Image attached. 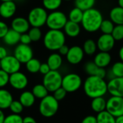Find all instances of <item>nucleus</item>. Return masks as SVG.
I'll return each mask as SVG.
<instances>
[{
  "label": "nucleus",
  "mask_w": 123,
  "mask_h": 123,
  "mask_svg": "<svg viewBox=\"0 0 123 123\" xmlns=\"http://www.w3.org/2000/svg\"><path fill=\"white\" fill-rule=\"evenodd\" d=\"M3 123H23V118L18 114H11L5 117Z\"/></svg>",
  "instance_id": "38"
},
{
  "label": "nucleus",
  "mask_w": 123,
  "mask_h": 123,
  "mask_svg": "<svg viewBox=\"0 0 123 123\" xmlns=\"http://www.w3.org/2000/svg\"><path fill=\"white\" fill-rule=\"evenodd\" d=\"M19 101L24 107H31L34 104L36 97L34 96L32 92L25 91L20 94Z\"/></svg>",
  "instance_id": "25"
},
{
  "label": "nucleus",
  "mask_w": 123,
  "mask_h": 123,
  "mask_svg": "<svg viewBox=\"0 0 123 123\" xmlns=\"http://www.w3.org/2000/svg\"><path fill=\"white\" fill-rule=\"evenodd\" d=\"M69 47L67 46V45H65V44H63L62 46L57 51H59V54H60V55H65V56H66V54H68V51H69Z\"/></svg>",
  "instance_id": "46"
},
{
  "label": "nucleus",
  "mask_w": 123,
  "mask_h": 123,
  "mask_svg": "<svg viewBox=\"0 0 123 123\" xmlns=\"http://www.w3.org/2000/svg\"><path fill=\"white\" fill-rule=\"evenodd\" d=\"M12 29L22 34L27 33L30 29V23L28 19H25L23 17H18L12 20L11 23Z\"/></svg>",
  "instance_id": "17"
},
{
  "label": "nucleus",
  "mask_w": 123,
  "mask_h": 123,
  "mask_svg": "<svg viewBox=\"0 0 123 123\" xmlns=\"http://www.w3.org/2000/svg\"><path fill=\"white\" fill-rule=\"evenodd\" d=\"M67 91L62 88V87H59L57 89H56L54 92H53V96L58 101H61L65 98L66 95H67Z\"/></svg>",
  "instance_id": "40"
},
{
  "label": "nucleus",
  "mask_w": 123,
  "mask_h": 123,
  "mask_svg": "<svg viewBox=\"0 0 123 123\" xmlns=\"http://www.w3.org/2000/svg\"><path fill=\"white\" fill-rule=\"evenodd\" d=\"M28 35L31 39V41H38L42 36V32L40 29V28L37 27H32L28 30Z\"/></svg>",
  "instance_id": "36"
},
{
  "label": "nucleus",
  "mask_w": 123,
  "mask_h": 123,
  "mask_svg": "<svg viewBox=\"0 0 123 123\" xmlns=\"http://www.w3.org/2000/svg\"><path fill=\"white\" fill-rule=\"evenodd\" d=\"M95 3L96 0H75V7L83 11L93 8Z\"/></svg>",
  "instance_id": "32"
},
{
  "label": "nucleus",
  "mask_w": 123,
  "mask_h": 123,
  "mask_svg": "<svg viewBox=\"0 0 123 123\" xmlns=\"http://www.w3.org/2000/svg\"><path fill=\"white\" fill-rule=\"evenodd\" d=\"M9 1H14V0H0V2H9Z\"/></svg>",
  "instance_id": "53"
},
{
  "label": "nucleus",
  "mask_w": 123,
  "mask_h": 123,
  "mask_svg": "<svg viewBox=\"0 0 123 123\" xmlns=\"http://www.w3.org/2000/svg\"><path fill=\"white\" fill-rule=\"evenodd\" d=\"M12 101V95L9 91L0 88V109L2 110L8 109Z\"/></svg>",
  "instance_id": "21"
},
{
  "label": "nucleus",
  "mask_w": 123,
  "mask_h": 123,
  "mask_svg": "<svg viewBox=\"0 0 123 123\" xmlns=\"http://www.w3.org/2000/svg\"><path fill=\"white\" fill-rule=\"evenodd\" d=\"M0 4H1V3H0Z\"/></svg>",
  "instance_id": "56"
},
{
  "label": "nucleus",
  "mask_w": 123,
  "mask_h": 123,
  "mask_svg": "<svg viewBox=\"0 0 123 123\" xmlns=\"http://www.w3.org/2000/svg\"><path fill=\"white\" fill-rule=\"evenodd\" d=\"M9 29L8 25L5 22L0 20V38H3Z\"/></svg>",
  "instance_id": "42"
},
{
  "label": "nucleus",
  "mask_w": 123,
  "mask_h": 123,
  "mask_svg": "<svg viewBox=\"0 0 123 123\" xmlns=\"http://www.w3.org/2000/svg\"><path fill=\"white\" fill-rule=\"evenodd\" d=\"M114 27V24L111 20H103L99 30L103 34H111Z\"/></svg>",
  "instance_id": "34"
},
{
  "label": "nucleus",
  "mask_w": 123,
  "mask_h": 123,
  "mask_svg": "<svg viewBox=\"0 0 123 123\" xmlns=\"http://www.w3.org/2000/svg\"><path fill=\"white\" fill-rule=\"evenodd\" d=\"M115 41H121L123 39V25H116L111 33Z\"/></svg>",
  "instance_id": "37"
},
{
  "label": "nucleus",
  "mask_w": 123,
  "mask_h": 123,
  "mask_svg": "<svg viewBox=\"0 0 123 123\" xmlns=\"http://www.w3.org/2000/svg\"><path fill=\"white\" fill-rule=\"evenodd\" d=\"M31 92L33 93V94L34 95L36 98H40V99L44 98L49 93L48 90L43 84H37L34 86Z\"/></svg>",
  "instance_id": "30"
},
{
  "label": "nucleus",
  "mask_w": 123,
  "mask_h": 123,
  "mask_svg": "<svg viewBox=\"0 0 123 123\" xmlns=\"http://www.w3.org/2000/svg\"><path fill=\"white\" fill-rule=\"evenodd\" d=\"M103 20L104 19L101 12L93 7L83 11V18L80 23L86 31L94 33L99 30Z\"/></svg>",
  "instance_id": "2"
},
{
  "label": "nucleus",
  "mask_w": 123,
  "mask_h": 123,
  "mask_svg": "<svg viewBox=\"0 0 123 123\" xmlns=\"http://www.w3.org/2000/svg\"><path fill=\"white\" fill-rule=\"evenodd\" d=\"M115 40L111 34H103L99 36L96 41L97 49L100 51L109 52L115 45Z\"/></svg>",
  "instance_id": "15"
},
{
  "label": "nucleus",
  "mask_w": 123,
  "mask_h": 123,
  "mask_svg": "<svg viewBox=\"0 0 123 123\" xmlns=\"http://www.w3.org/2000/svg\"><path fill=\"white\" fill-rule=\"evenodd\" d=\"M85 71L88 75H94L101 78H105L106 71L105 68L98 67L93 62H88L85 65Z\"/></svg>",
  "instance_id": "18"
},
{
  "label": "nucleus",
  "mask_w": 123,
  "mask_h": 123,
  "mask_svg": "<svg viewBox=\"0 0 123 123\" xmlns=\"http://www.w3.org/2000/svg\"><path fill=\"white\" fill-rule=\"evenodd\" d=\"M1 69L7 73L9 75L20 71L21 63L15 58L14 55H7L0 60Z\"/></svg>",
  "instance_id": "10"
},
{
  "label": "nucleus",
  "mask_w": 123,
  "mask_h": 123,
  "mask_svg": "<svg viewBox=\"0 0 123 123\" xmlns=\"http://www.w3.org/2000/svg\"><path fill=\"white\" fill-rule=\"evenodd\" d=\"M14 56L21 64H25L28 60L33 58V51L29 45L20 43L15 49Z\"/></svg>",
  "instance_id": "11"
},
{
  "label": "nucleus",
  "mask_w": 123,
  "mask_h": 123,
  "mask_svg": "<svg viewBox=\"0 0 123 123\" xmlns=\"http://www.w3.org/2000/svg\"><path fill=\"white\" fill-rule=\"evenodd\" d=\"M97 123H115V117L106 110L97 113Z\"/></svg>",
  "instance_id": "27"
},
{
  "label": "nucleus",
  "mask_w": 123,
  "mask_h": 123,
  "mask_svg": "<svg viewBox=\"0 0 123 123\" xmlns=\"http://www.w3.org/2000/svg\"><path fill=\"white\" fill-rule=\"evenodd\" d=\"M106 101L103 96L96 97L92 98L91 106L93 111H94L96 113H99L102 111L106 110Z\"/></svg>",
  "instance_id": "26"
},
{
  "label": "nucleus",
  "mask_w": 123,
  "mask_h": 123,
  "mask_svg": "<svg viewBox=\"0 0 123 123\" xmlns=\"http://www.w3.org/2000/svg\"><path fill=\"white\" fill-rule=\"evenodd\" d=\"M83 11L75 7L70 10L68 18H69V20L70 21H73L77 23H80L82 18H83Z\"/></svg>",
  "instance_id": "31"
},
{
  "label": "nucleus",
  "mask_w": 123,
  "mask_h": 123,
  "mask_svg": "<svg viewBox=\"0 0 123 123\" xmlns=\"http://www.w3.org/2000/svg\"><path fill=\"white\" fill-rule=\"evenodd\" d=\"M7 55H8L7 49L4 46H0V60L5 58Z\"/></svg>",
  "instance_id": "47"
},
{
  "label": "nucleus",
  "mask_w": 123,
  "mask_h": 123,
  "mask_svg": "<svg viewBox=\"0 0 123 123\" xmlns=\"http://www.w3.org/2000/svg\"><path fill=\"white\" fill-rule=\"evenodd\" d=\"M65 34L70 38H75L79 36L80 33V26L79 23L68 20L64 28Z\"/></svg>",
  "instance_id": "20"
},
{
  "label": "nucleus",
  "mask_w": 123,
  "mask_h": 123,
  "mask_svg": "<svg viewBox=\"0 0 123 123\" xmlns=\"http://www.w3.org/2000/svg\"><path fill=\"white\" fill-rule=\"evenodd\" d=\"M111 73L112 74L113 77H123V62L122 61H119L115 62L111 70Z\"/></svg>",
  "instance_id": "35"
},
{
  "label": "nucleus",
  "mask_w": 123,
  "mask_h": 123,
  "mask_svg": "<svg viewBox=\"0 0 123 123\" xmlns=\"http://www.w3.org/2000/svg\"><path fill=\"white\" fill-rule=\"evenodd\" d=\"M40 61L36 58H31L25 63V67L27 70L31 73H37L39 72V68L41 65Z\"/></svg>",
  "instance_id": "29"
},
{
  "label": "nucleus",
  "mask_w": 123,
  "mask_h": 123,
  "mask_svg": "<svg viewBox=\"0 0 123 123\" xmlns=\"http://www.w3.org/2000/svg\"><path fill=\"white\" fill-rule=\"evenodd\" d=\"M42 2L44 9L50 11H54L61 6L62 0H43Z\"/></svg>",
  "instance_id": "33"
},
{
  "label": "nucleus",
  "mask_w": 123,
  "mask_h": 123,
  "mask_svg": "<svg viewBox=\"0 0 123 123\" xmlns=\"http://www.w3.org/2000/svg\"><path fill=\"white\" fill-rule=\"evenodd\" d=\"M82 79L80 76L76 73H69L62 77V87L68 93H73L77 91L82 86Z\"/></svg>",
  "instance_id": "8"
},
{
  "label": "nucleus",
  "mask_w": 123,
  "mask_h": 123,
  "mask_svg": "<svg viewBox=\"0 0 123 123\" xmlns=\"http://www.w3.org/2000/svg\"><path fill=\"white\" fill-rule=\"evenodd\" d=\"M68 21V18L65 14L61 11L54 10L48 15L46 25L49 29L62 30Z\"/></svg>",
  "instance_id": "6"
},
{
  "label": "nucleus",
  "mask_w": 123,
  "mask_h": 123,
  "mask_svg": "<svg viewBox=\"0 0 123 123\" xmlns=\"http://www.w3.org/2000/svg\"><path fill=\"white\" fill-rule=\"evenodd\" d=\"M17 10L16 4L13 1L3 2L0 4V16L9 19L14 16Z\"/></svg>",
  "instance_id": "16"
},
{
  "label": "nucleus",
  "mask_w": 123,
  "mask_h": 123,
  "mask_svg": "<svg viewBox=\"0 0 123 123\" xmlns=\"http://www.w3.org/2000/svg\"><path fill=\"white\" fill-rule=\"evenodd\" d=\"M48 13L43 7H36L33 8L28 13V20L32 27L41 28L46 25Z\"/></svg>",
  "instance_id": "5"
},
{
  "label": "nucleus",
  "mask_w": 123,
  "mask_h": 123,
  "mask_svg": "<svg viewBox=\"0 0 123 123\" xmlns=\"http://www.w3.org/2000/svg\"><path fill=\"white\" fill-rule=\"evenodd\" d=\"M59 109V101L52 96L47 95L41 99L38 110L40 114L44 117H51L54 116Z\"/></svg>",
  "instance_id": "4"
},
{
  "label": "nucleus",
  "mask_w": 123,
  "mask_h": 123,
  "mask_svg": "<svg viewBox=\"0 0 123 123\" xmlns=\"http://www.w3.org/2000/svg\"><path fill=\"white\" fill-rule=\"evenodd\" d=\"M9 83L13 88L16 90H23L28 86V80L24 73L18 71L10 75Z\"/></svg>",
  "instance_id": "13"
},
{
  "label": "nucleus",
  "mask_w": 123,
  "mask_h": 123,
  "mask_svg": "<svg viewBox=\"0 0 123 123\" xmlns=\"http://www.w3.org/2000/svg\"><path fill=\"white\" fill-rule=\"evenodd\" d=\"M109 18L115 25H123V8L119 6L113 7L109 12Z\"/></svg>",
  "instance_id": "24"
},
{
  "label": "nucleus",
  "mask_w": 123,
  "mask_h": 123,
  "mask_svg": "<svg viewBox=\"0 0 123 123\" xmlns=\"http://www.w3.org/2000/svg\"><path fill=\"white\" fill-rule=\"evenodd\" d=\"M65 43V33L61 30L48 31L43 36L44 46L51 51H57Z\"/></svg>",
  "instance_id": "3"
},
{
  "label": "nucleus",
  "mask_w": 123,
  "mask_h": 123,
  "mask_svg": "<svg viewBox=\"0 0 123 123\" xmlns=\"http://www.w3.org/2000/svg\"><path fill=\"white\" fill-rule=\"evenodd\" d=\"M106 110L114 117L123 114V97L111 96L107 101Z\"/></svg>",
  "instance_id": "9"
},
{
  "label": "nucleus",
  "mask_w": 123,
  "mask_h": 123,
  "mask_svg": "<svg viewBox=\"0 0 123 123\" xmlns=\"http://www.w3.org/2000/svg\"><path fill=\"white\" fill-rule=\"evenodd\" d=\"M107 92L113 96L123 97V77H114L107 83Z\"/></svg>",
  "instance_id": "12"
},
{
  "label": "nucleus",
  "mask_w": 123,
  "mask_h": 123,
  "mask_svg": "<svg viewBox=\"0 0 123 123\" xmlns=\"http://www.w3.org/2000/svg\"><path fill=\"white\" fill-rule=\"evenodd\" d=\"M111 61V56L109 52L100 51L97 53L94 57L93 62L100 68H105L109 65Z\"/></svg>",
  "instance_id": "19"
},
{
  "label": "nucleus",
  "mask_w": 123,
  "mask_h": 123,
  "mask_svg": "<svg viewBox=\"0 0 123 123\" xmlns=\"http://www.w3.org/2000/svg\"><path fill=\"white\" fill-rule=\"evenodd\" d=\"M96 49H97L96 42L93 39H87L84 42L83 46V50L84 51V54L87 55H93L96 53Z\"/></svg>",
  "instance_id": "28"
},
{
  "label": "nucleus",
  "mask_w": 123,
  "mask_h": 123,
  "mask_svg": "<svg viewBox=\"0 0 123 123\" xmlns=\"http://www.w3.org/2000/svg\"><path fill=\"white\" fill-rule=\"evenodd\" d=\"M119 56L120 60L123 62V46L119 50Z\"/></svg>",
  "instance_id": "51"
},
{
  "label": "nucleus",
  "mask_w": 123,
  "mask_h": 123,
  "mask_svg": "<svg viewBox=\"0 0 123 123\" xmlns=\"http://www.w3.org/2000/svg\"><path fill=\"white\" fill-rule=\"evenodd\" d=\"M62 76L57 70H50L44 75L43 85L46 88L49 92H54L56 89L62 86Z\"/></svg>",
  "instance_id": "7"
},
{
  "label": "nucleus",
  "mask_w": 123,
  "mask_h": 123,
  "mask_svg": "<svg viewBox=\"0 0 123 123\" xmlns=\"http://www.w3.org/2000/svg\"><path fill=\"white\" fill-rule=\"evenodd\" d=\"M48 65L51 70H58L62 65V58L58 53H53L47 59Z\"/></svg>",
  "instance_id": "22"
},
{
  "label": "nucleus",
  "mask_w": 123,
  "mask_h": 123,
  "mask_svg": "<svg viewBox=\"0 0 123 123\" xmlns=\"http://www.w3.org/2000/svg\"><path fill=\"white\" fill-rule=\"evenodd\" d=\"M118 5L120 7L123 8V0H118Z\"/></svg>",
  "instance_id": "52"
},
{
  "label": "nucleus",
  "mask_w": 123,
  "mask_h": 123,
  "mask_svg": "<svg viewBox=\"0 0 123 123\" xmlns=\"http://www.w3.org/2000/svg\"><path fill=\"white\" fill-rule=\"evenodd\" d=\"M5 118V115L2 109H0V123H3Z\"/></svg>",
  "instance_id": "50"
},
{
  "label": "nucleus",
  "mask_w": 123,
  "mask_h": 123,
  "mask_svg": "<svg viewBox=\"0 0 123 123\" xmlns=\"http://www.w3.org/2000/svg\"><path fill=\"white\" fill-rule=\"evenodd\" d=\"M50 70H51V69H50V68H49V66L48 65L47 63L41 64L40 68H39V73H41V74H43L44 75L46 73H48Z\"/></svg>",
  "instance_id": "44"
},
{
  "label": "nucleus",
  "mask_w": 123,
  "mask_h": 123,
  "mask_svg": "<svg viewBox=\"0 0 123 123\" xmlns=\"http://www.w3.org/2000/svg\"><path fill=\"white\" fill-rule=\"evenodd\" d=\"M81 123H97L96 117L93 115H88L83 118Z\"/></svg>",
  "instance_id": "45"
},
{
  "label": "nucleus",
  "mask_w": 123,
  "mask_h": 123,
  "mask_svg": "<svg viewBox=\"0 0 123 123\" xmlns=\"http://www.w3.org/2000/svg\"><path fill=\"white\" fill-rule=\"evenodd\" d=\"M23 123H37V122L33 117L28 116L23 118Z\"/></svg>",
  "instance_id": "48"
},
{
  "label": "nucleus",
  "mask_w": 123,
  "mask_h": 123,
  "mask_svg": "<svg viewBox=\"0 0 123 123\" xmlns=\"http://www.w3.org/2000/svg\"><path fill=\"white\" fill-rule=\"evenodd\" d=\"M65 1H67V2H69V1H71V0H65Z\"/></svg>",
  "instance_id": "54"
},
{
  "label": "nucleus",
  "mask_w": 123,
  "mask_h": 123,
  "mask_svg": "<svg viewBox=\"0 0 123 123\" xmlns=\"http://www.w3.org/2000/svg\"><path fill=\"white\" fill-rule=\"evenodd\" d=\"M9 109H10V111L13 113V114H20L24 109V106H23V104L20 103V101H12V103L10 104Z\"/></svg>",
  "instance_id": "39"
},
{
  "label": "nucleus",
  "mask_w": 123,
  "mask_h": 123,
  "mask_svg": "<svg viewBox=\"0 0 123 123\" xmlns=\"http://www.w3.org/2000/svg\"><path fill=\"white\" fill-rule=\"evenodd\" d=\"M83 90L86 95L91 98L104 96L107 93V83L104 78L89 75L83 83Z\"/></svg>",
  "instance_id": "1"
},
{
  "label": "nucleus",
  "mask_w": 123,
  "mask_h": 123,
  "mask_svg": "<svg viewBox=\"0 0 123 123\" xmlns=\"http://www.w3.org/2000/svg\"><path fill=\"white\" fill-rule=\"evenodd\" d=\"M0 69H1V63H0Z\"/></svg>",
  "instance_id": "55"
},
{
  "label": "nucleus",
  "mask_w": 123,
  "mask_h": 123,
  "mask_svg": "<svg viewBox=\"0 0 123 123\" xmlns=\"http://www.w3.org/2000/svg\"><path fill=\"white\" fill-rule=\"evenodd\" d=\"M9 78L10 75L7 73L0 69V88H4L9 83Z\"/></svg>",
  "instance_id": "41"
},
{
  "label": "nucleus",
  "mask_w": 123,
  "mask_h": 123,
  "mask_svg": "<svg viewBox=\"0 0 123 123\" xmlns=\"http://www.w3.org/2000/svg\"><path fill=\"white\" fill-rule=\"evenodd\" d=\"M20 33L13 29H9L7 33L3 37L4 42L9 46H14L20 42Z\"/></svg>",
  "instance_id": "23"
},
{
  "label": "nucleus",
  "mask_w": 123,
  "mask_h": 123,
  "mask_svg": "<svg viewBox=\"0 0 123 123\" xmlns=\"http://www.w3.org/2000/svg\"><path fill=\"white\" fill-rule=\"evenodd\" d=\"M31 42L32 41H31V39L28 33H24L20 34V43L29 45Z\"/></svg>",
  "instance_id": "43"
},
{
  "label": "nucleus",
  "mask_w": 123,
  "mask_h": 123,
  "mask_svg": "<svg viewBox=\"0 0 123 123\" xmlns=\"http://www.w3.org/2000/svg\"><path fill=\"white\" fill-rule=\"evenodd\" d=\"M115 123H123V114L115 117Z\"/></svg>",
  "instance_id": "49"
},
{
  "label": "nucleus",
  "mask_w": 123,
  "mask_h": 123,
  "mask_svg": "<svg viewBox=\"0 0 123 123\" xmlns=\"http://www.w3.org/2000/svg\"><path fill=\"white\" fill-rule=\"evenodd\" d=\"M84 51L83 48L79 46H73L69 49L66 58L71 65H78L83 60L84 57Z\"/></svg>",
  "instance_id": "14"
}]
</instances>
